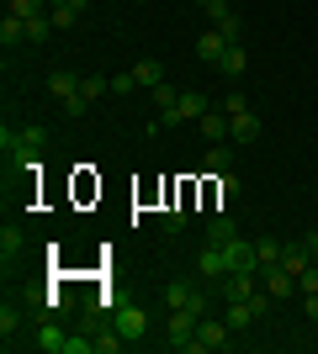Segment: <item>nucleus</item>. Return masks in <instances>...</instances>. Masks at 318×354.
Returning <instances> with one entry per match:
<instances>
[{"instance_id": "obj_1", "label": "nucleus", "mask_w": 318, "mask_h": 354, "mask_svg": "<svg viewBox=\"0 0 318 354\" xmlns=\"http://www.w3.org/2000/svg\"><path fill=\"white\" fill-rule=\"evenodd\" d=\"M228 349H233V328H228V317H202L197 339L186 344L181 354H228Z\"/></svg>"}, {"instance_id": "obj_2", "label": "nucleus", "mask_w": 318, "mask_h": 354, "mask_svg": "<svg viewBox=\"0 0 318 354\" xmlns=\"http://www.w3.org/2000/svg\"><path fill=\"white\" fill-rule=\"evenodd\" d=\"M197 312H186V307H170V317H165V344L170 349H186V344L197 339Z\"/></svg>"}, {"instance_id": "obj_3", "label": "nucleus", "mask_w": 318, "mask_h": 354, "mask_svg": "<svg viewBox=\"0 0 318 354\" xmlns=\"http://www.w3.org/2000/svg\"><path fill=\"white\" fill-rule=\"evenodd\" d=\"M165 301L170 307H186V312H197V317H207V291L191 281H170L165 286Z\"/></svg>"}, {"instance_id": "obj_4", "label": "nucleus", "mask_w": 318, "mask_h": 354, "mask_svg": "<svg viewBox=\"0 0 318 354\" xmlns=\"http://www.w3.org/2000/svg\"><path fill=\"white\" fill-rule=\"evenodd\" d=\"M112 328H117L122 339H143V333H149V312L127 301V307H117V312H112Z\"/></svg>"}, {"instance_id": "obj_5", "label": "nucleus", "mask_w": 318, "mask_h": 354, "mask_svg": "<svg viewBox=\"0 0 318 354\" xmlns=\"http://www.w3.org/2000/svg\"><path fill=\"white\" fill-rule=\"evenodd\" d=\"M197 275L202 281H218L223 286V275H228V259H223V243H207V249L197 254Z\"/></svg>"}, {"instance_id": "obj_6", "label": "nucleus", "mask_w": 318, "mask_h": 354, "mask_svg": "<svg viewBox=\"0 0 318 354\" xmlns=\"http://www.w3.org/2000/svg\"><path fill=\"white\" fill-rule=\"evenodd\" d=\"M223 53H228V37H223L218 27H207V32L197 37V59L207 64V69H218V64H223Z\"/></svg>"}, {"instance_id": "obj_7", "label": "nucleus", "mask_w": 318, "mask_h": 354, "mask_svg": "<svg viewBox=\"0 0 318 354\" xmlns=\"http://www.w3.org/2000/svg\"><path fill=\"white\" fill-rule=\"evenodd\" d=\"M197 133L207 138V143H223V138H233V122H228V111H223V106H212L207 117L197 122Z\"/></svg>"}, {"instance_id": "obj_8", "label": "nucleus", "mask_w": 318, "mask_h": 354, "mask_svg": "<svg viewBox=\"0 0 318 354\" xmlns=\"http://www.w3.org/2000/svg\"><path fill=\"white\" fill-rule=\"evenodd\" d=\"M223 317H228V328H233V333H249V328L260 323L255 301H223Z\"/></svg>"}, {"instance_id": "obj_9", "label": "nucleus", "mask_w": 318, "mask_h": 354, "mask_svg": "<svg viewBox=\"0 0 318 354\" xmlns=\"http://www.w3.org/2000/svg\"><path fill=\"white\" fill-rule=\"evenodd\" d=\"M32 344H37L43 354H69V333H64L59 323H37V339Z\"/></svg>"}, {"instance_id": "obj_10", "label": "nucleus", "mask_w": 318, "mask_h": 354, "mask_svg": "<svg viewBox=\"0 0 318 354\" xmlns=\"http://www.w3.org/2000/svg\"><path fill=\"white\" fill-rule=\"evenodd\" d=\"M207 21H212L218 32H223L228 43H239V16L228 11V0H212V6H207Z\"/></svg>"}, {"instance_id": "obj_11", "label": "nucleus", "mask_w": 318, "mask_h": 354, "mask_svg": "<svg viewBox=\"0 0 318 354\" xmlns=\"http://www.w3.org/2000/svg\"><path fill=\"white\" fill-rule=\"evenodd\" d=\"M48 95H53V101H69V95H80V74H69V69H53L48 74Z\"/></svg>"}, {"instance_id": "obj_12", "label": "nucleus", "mask_w": 318, "mask_h": 354, "mask_svg": "<svg viewBox=\"0 0 318 354\" xmlns=\"http://www.w3.org/2000/svg\"><path fill=\"white\" fill-rule=\"evenodd\" d=\"M202 169H207L212 180H223L228 169H233V153H228L223 143H207V153H202Z\"/></svg>"}, {"instance_id": "obj_13", "label": "nucleus", "mask_w": 318, "mask_h": 354, "mask_svg": "<svg viewBox=\"0 0 318 354\" xmlns=\"http://www.w3.org/2000/svg\"><path fill=\"white\" fill-rule=\"evenodd\" d=\"M255 296V275L239 270V275H223V301H249Z\"/></svg>"}, {"instance_id": "obj_14", "label": "nucleus", "mask_w": 318, "mask_h": 354, "mask_svg": "<svg viewBox=\"0 0 318 354\" xmlns=\"http://www.w3.org/2000/svg\"><path fill=\"white\" fill-rule=\"evenodd\" d=\"M260 275H265V291H271V296H292V291H297V275L281 270V265H265Z\"/></svg>"}, {"instance_id": "obj_15", "label": "nucleus", "mask_w": 318, "mask_h": 354, "mask_svg": "<svg viewBox=\"0 0 318 354\" xmlns=\"http://www.w3.org/2000/svg\"><path fill=\"white\" fill-rule=\"evenodd\" d=\"M308 265H313V254H308V243H303V238H297V243H287V249H281V270H292V275H303Z\"/></svg>"}, {"instance_id": "obj_16", "label": "nucleus", "mask_w": 318, "mask_h": 354, "mask_svg": "<svg viewBox=\"0 0 318 354\" xmlns=\"http://www.w3.org/2000/svg\"><path fill=\"white\" fill-rule=\"evenodd\" d=\"M0 43H6V48H16V43H27V16H16V11H6V21H0Z\"/></svg>"}, {"instance_id": "obj_17", "label": "nucleus", "mask_w": 318, "mask_h": 354, "mask_svg": "<svg viewBox=\"0 0 318 354\" xmlns=\"http://www.w3.org/2000/svg\"><path fill=\"white\" fill-rule=\"evenodd\" d=\"M21 323H27V317H21V307H11V301H6V307H0V339H6V349H11V344H16V333H21Z\"/></svg>"}, {"instance_id": "obj_18", "label": "nucleus", "mask_w": 318, "mask_h": 354, "mask_svg": "<svg viewBox=\"0 0 318 354\" xmlns=\"http://www.w3.org/2000/svg\"><path fill=\"white\" fill-rule=\"evenodd\" d=\"M133 80H138L143 90H154L159 80H165V64H159V59H138V64H133Z\"/></svg>"}, {"instance_id": "obj_19", "label": "nucleus", "mask_w": 318, "mask_h": 354, "mask_svg": "<svg viewBox=\"0 0 318 354\" xmlns=\"http://www.w3.org/2000/svg\"><path fill=\"white\" fill-rule=\"evenodd\" d=\"M233 122V143H255L260 138V117L255 111H239V117H228Z\"/></svg>"}, {"instance_id": "obj_20", "label": "nucleus", "mask_w": 318, "mask_h": 354, "mask_svg": "<svg viewBox=\"0 0 318 354\" xmlns=\"http://www.w3.org/2000/svg\"><path fill=\"white\" fill-rule=\"evenodd\" d=\"M218 69H223V74H228V80H239V74H244V69H249V53H244V48H239V43H228V53H223V64H218Z\"/></svg>"}, {"instance_id": "obj_21", "label": "nucleus", "mask_w": 318, "mask_h": 354, "mask_svg": "<svg viewBox=\"0 0 318 354\" xmlns=\"http://www.w3.org/2000/svg\"><path fill=\"white\" fill-rule=\"evenodd\" d=\"M21 249H27V238L6 222V227H0V254H6V265H11V259H21Z\"/></svg>"}, {"instance_id": "obj_22", "label": "nucleus", "mask_w": 318, "mask_h": 354, "mask_svg": "<svg viewBox=\"0 0 318 354\" xmlns=\"http://www.w3.org/2000/svg\"><path fill=\"white\" fill-rule=\"evenodd\" d=\"M228 238H239L233 217H212V222H207V243H228Z\"/></svg>"}, {"instance_id": "obj_23", "label": "nucleus", "mask_w": 318, "mask_h": 354, "mask_svg": "<svg viewBox=\"0 0 318 354\" xmlns=\"http://www.w3.org/2000/svg\"><path fill=\"white\" fill-rule=\"evenodd\" d=\"M80 95H85V101H101V95H112V80H101V74H91V80H80Z\"/></svg>"}, {"instance_id": "obj_24", "label": "nucleus", "mask_w": 318, "mask_h": 354, "mask_svg": "<svg viewBox=\"0 0 318 354\" xmlns=\"http://www.w3.org/2000/svg\"><path fill=\"white\" fill-rule=\"evenodd\" d=\"M48 32H53V16H27V43H48Z\"/></svg>"}, {"instance_id": "obj_25", "label": "nucleus", "mask_w": 318, "mask_h": 354, "mask_svg": "<svg viewBox=\"0 0 318 354\" xmlns=\"http://www.w3.org/2000/svg\"><path fill=\"white\" fill-rule=\"evenodd\" d=\"M122 344H127V339H122L117 328H106V333H96V354H122Z\"/></svg>"}, {"instance_id": "obj_26", "label": "nucleus", "mask_w": 318, "mask_h": 354, "mask_svg": "<svg viewBox=\"0 0 318 354\" xmlns=\"http://www.w3.org/2000/svg\"><path fill=\"white\" fill-rule=\"evenodd\" d=\"M255 249H260V270H265V265H281V249H287V243H276V238H260Z\"/></svg>"}, {"instance_id": "obj_27", "label": "nucleus", "mask_w": 318, "mask_h": 354, "mask_svg": "<svg viewBox=\"0 0 318 354\" xmlns=\"http://www.w3.org/2000/svg\"><path fill=\"white\" fill-rule=\"evenodd\" d=\"M149 95H154V106H159V111H165V106H175V101H181V90H175V85H165V80H159V85H154Z\"/></svg>"}, {"instance_id": "obj_28", "label": "nucleus", "mask_w": 318, "mask_h": 354, "mask_svg": "<svg viewBox=\"0 0 318 354\" xmlns=\"http://www.w3.org/2000/svg\"><path fill=\"white\" fill-rule=\"evenodd\" d=\"M48 16H53V27H75V21H80L75 6H48Z\"/></svg>"}, {"instance_id": "obj_29", "label": "nucleus", "mask_w": 318, "mask_h": 354, "mask_svg": "<svg viewBox=\"0 0 318 354\" xmlns=\"http://www.w3.org/2000/svg\"><path fill=\"white\" fill-rule=\"evenodd\" d=\"M133 90H138L133 69H122V74H112V95H133Z\"/></svg>"}, {"instance_id": "obj_30", "label": "nucleus", "mask_w": 318, "mask_h": 354, "mask_svg": "<svg viewBox=\"0 0 318 354\" xmlns=\"http://www.w3.org/2000/svg\"><path fill=\"white\" fill-rule=\"evenodd\" d=\"M297 291H303V296H318V265H308L303 275H297Z\"/></svg>"}, {"instance_id": "obj_31", "label": "nucleus", "mask_w": 318, "mask_h": 354, "mask_svg": "<svg viewBox=\"0 0 318 354\" xmlns=\"http://www.w3.org/2000/svg\"><path fill=\"white\" fill-rule=\"evenodd\" d=\"M85 111H91V101H85V95H69V101H64V117H69V122H80Z\"/></svg>"}, {"instance_id": "obj_32", "label": "nucleus", "mask_w": 318, "mask_h": 354, "mask_svg": "<svg viewBox=\"0 0 318 354\" xmlns=\"http://www.w3.org/2000/svg\"><path fill=\"white\" fill-rule=\"evenodd\" d=\"M223 111H228V117H239V111H249V101H244V90H228V95H223Z\"/></svg>"}, {"instance_id": "obj_33", "label": "nucleus", "mask_w": 318, "mask_h": 354, "mask_svg": "<svg viewBox=\"0 0 318 354\" xmlns=\"http://www.w3.org/2000/svg\"><path fill=\"white\" fill-rule=\"evenodd\" d=\"M43 6H48V0H11L16 16H43Z\"/></svg>"}, {"instance_id": "obj_34", "label": "nucleus", "mask_w": 318, "mask_h": 354, "mask_svg": "<svg viewBox=\"0 0 318 354\" xmlns=\"http://www.w3.org/2000/svg\"><path fill=\"white\" fill-rule=\"evenodd\" d=\"M181 227H186V212H181V207H175V212H165V238H175Z\"/></svg>"}, {"instance_id": "obj_35", "label": "nucleus", "mask_w": 318, "mask_h": 354, "mask_svg": "<svg viewBox=\"0 0 318 354\" xmlns=\"http://www.w3.org/2000/svg\"><path fill=\"white\" fill-rule=\"evenodd\" d=\"M303 243H308V254L318 259V227H308V233H303Z\"/></svg>"}, {"instance_id": "obj_36", "label": "nucleus", "mask_w": 318, "mask_h": 354, "mask_svg": "<svg viewBox=\"0 0 318 354\" xmlns=\"http://www.w3.org/2000/svg\"><path fill=\"white\" fill-rule=\"evenodd\" d=\"M48 6H75V11H85V6H91V0H48Z\"/></svg>"}, {"instance_id": "obj_37", "label": "nucleus", "mask_w": 318, "mask_h": 354, "mask_svg": "<svg viewBox=\"0 0 318 354\" xmlns=\"http://www.w3.org/2000/svg\"><path fill=\"white\" fill-rule=\"evenodd\" d=\"M303 307H308V317H318V296H303Z\"/></svg>"}, {"instance_id": "obj_38", "label": "nucleus", "mask_w": 318, "mask_h": 354, "mask_svg": "<svg viewBox=\"0 0 318 354\" xmlns=\"http://www.w3.org/2000/svg\"><path fill=\"white\" fill-rule=\"evenodd\" d=\"M197 6H202V11H207V6H212V0H197Z\"/></svg>"}, {"instance_id": "obj_39", "label": "nucleus", "mask_w": 318, "mask_h": 354, "mask_svg": "<svg viewBox=\"0 0 318 354\" xmlns=\"http://www.w3.org/2000/svg\"><path fill=\"white\" fill-rule=\"evenodd\" d=\"M313 265H318V259H313Z\"/></svg>"}]
</instances>
